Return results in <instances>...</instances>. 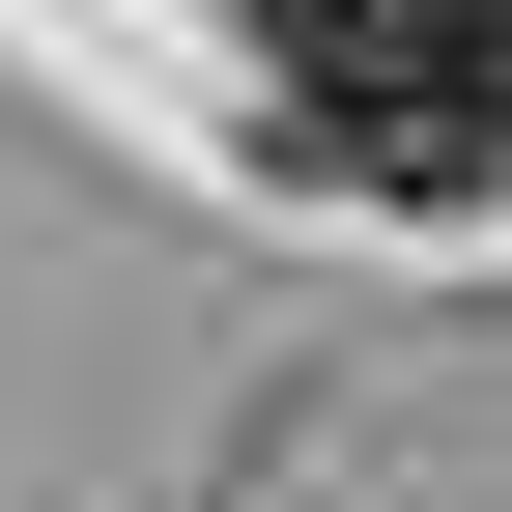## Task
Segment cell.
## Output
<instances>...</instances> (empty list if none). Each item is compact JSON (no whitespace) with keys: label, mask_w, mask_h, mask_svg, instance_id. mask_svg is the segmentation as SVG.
Segmentation results:
<instances>
[{"label":"cell","mask_w":512,"mask_h":512,"mask_svg":"<svg viewBox=\"0 0 512 512\" xmlns=\"http://www.w3.org/2000/svg\"><path fill=\"white\" fill-rule=\"evenodd\" d=\"M256 114L342 200H484L512 171V0H256Z\"/></svg>","instance_id":"6da1fadb"}]
</instances>
